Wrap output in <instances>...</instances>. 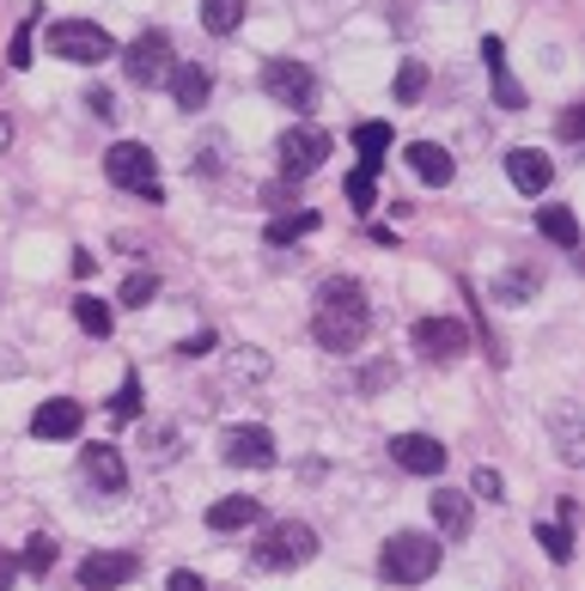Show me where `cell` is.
<instances>
[{
    "label": "cell",
    "instance_id": "1",
    "mask_svg": "<svg viewBox=\"0 0 585 591\" xmlns=\"http://www.w3.org/2000/svg\"><path fill=\"white\" fill-rule=\"evenodd\" d=\"M366 324H372L366 287L354 275H329L324 287H317V317H312L317 348H329V354H348V348H360Z\"/></svg>",
    "mask_w": 585,
    "mask_h": 591
},
{
    "label": "cell",
    "instance_id": "2",
    "mask_svg": "<svg viewBox=\"0 0 585 591\" xmlns=\"http://www.w3.org/2000/svg\"><path fill=\"white\" fill-rule=\"evenodd\" d=\"M378 573L390 585H421V579L440 573V537H421V530H397L378 555Z\"/></svg>",
    "mask_w": 585,
    "mask_h": 591
},
{
    "label": "cell",
    "instance_id": "3",
    "mask_svg": "<svg viewBox=\"0 0 585 591\" xmlns=\"http://www.w3.org/2000/svg\"><path fill=\"white\" fill-rule=\"evenodd\" d=\"M50 55H62L74 67H98L117 55V37L105 25H91V19H62V25H50Z\"/></svg>",
    "mask_w": 585,
    "mask_h": 591
},
{
    "label": "cell",
    "instance_id": "4",
    "mask_svg": "<svg viewBox=\"0 0 585 591\" xmlns=\"http://www.w3.org/2000/svg\"><path fill=\"white\" fill-rule=\"evenodd\" d=\"M317 555V530L300 525V518H281V525L262 530L257 543V567H269V573H286V567H305Z\"/></svg>",
    "mask_w": 585,
    "mask_h": 591
},
{
    "label": "cell",
    "instance_id": "5",
    "mask_svg": "<svg viewBox=\"0 0 585 591\" xmlns=\"http://www.w3.org/2000/svg\"><path fill=\"white\" fill-rule=\"evenodd\" d=\"M262 92L286 110H312L317 105V74L305 62H269L262 67Z\"/></svg>",
    "mask_w": 585,
    "mask_h": 591
},
{
    "label": "cell",
    "instance_id": "6",
    "mask_svg": "<svg viewBox=\"0 0 585 591\" xmlns=\"http://www.w3.org/2000/svg\"><path fill=\"white\" fill-rule=\"evenodd\" d=\"M122 67H129L134 86H165V74L177 67V62H171V37H165V31H141V37L122 50Z\"/></svg>",
    "mask_w": 585,
    "mask_h": 591
},
{
    "label": "cell",
    "instance_id": "7",
    "mask_svg": "<svg viewBox=\"0 0 585 591\" xmlns=\"http://www.w3.org/2000/svg\"><path fill=\"white\" fill-rule=\"evenodd\" d=\"M415 348H421V360H433V366H452V360L469 354V329L457 324V317H421Z\"/></svg>",
    "mask_w": 585,
    "mask_h": 591
},
{
    "label": "cell",
    "instance_id": "8",
    "mask_svg": "<svg viewBox=\"0 0 585 591\" xmlns=\"http://www.w3.org/2000/svg\"><path fill=\"white\" fill-rule=\"evenodd\" d=\"M274 153H281V177H312L329 158V134L324 129H286L281 141H274Z\"/></svg>",
    "mask_w": 585,
    "mask_h": 591
},
{
    "label": "cell",
    "instance_id": "9",
    "mask_svg": "<svg viewBox=\"0 0 585 591\" xmlns=\"http://www.w3.org/2000/svg\"><path fill=\"white\" fill-rule=\"evenodd\" d=\"M105 177L117 189H134V196H141L147 184H159V165H153V153H147L141 141H117L105 153Z\"/></svg>",
    "mask_w": 585,
    "mask_h": 591
},
{
    "label": "cell",
    "instance_id": "10",
    "mask_svg": "<svg viewBox=\"0 0 585 591\" xmlns=\"http://www.w3.org/2000/svg\"><path fill=\"white\" fill-rule=\"evenodd\" d=\"M134 573H141V555H129V549H98V555L79 561V585L86 591H117V585H129Z\"/></svg>",
    "mask_w": 585,
    "mask_h": 591
},
{
    "label": "cell",
    "instance_id": "11",
    "mask_svg": "<svg viewBox=\"0 0 585 591\" xmlns=\"http://www.w3.org/2000/svg\"><path fill=\"white\" fill-rule=\"evenodd\" d=\"M274 434L269 427H226V463L238 470H274Z\"/></svg>",
    "mask_w": 585,
    "mask_h": 591
},
{
    "label": "cell",
    "instance_id": "12",
    "mask_svg": "<svg viewBox=\"0 0 585 591\" xmlns=\"http://www.w3.org/2000/svg\"><path fill=\"white\" fill-rule=\"evenodd\" d=\"M390 458L403 463L409 475H440L445 470V446H440V439H427V434H397V439H390Z\"/></svg>",
    "mask_w": 585,
    "mask_h": 591
},
{
    "label": "cell",
    "instance_id": "13",
    "mask_svg": "<svg viewBox=\"0 0 585 591\" xmlns=\"http://www.w3.org/2000/svg\"><path fill=\"white\" fill-rule=\"evenodd\" d=\"M79 427H86V408H79L74 396H50V403L31 415V434L37 439H74Z\"/></svg>",
    "mask_w": 585,
    "mask_h": 591
},
{
    "label": "cell",
    "instance_id": "14",
    "mask_svg": "<svg viewBox=\"0 0 585 591\" xmlns=\"http://www.w3.org/2000/svg\"><path fill=\"white\" fill-rule=\"evenodd\" d=\"M79 470H86V482L98 488V494H122V488H129V470H122L117 446H86L79 451Z\"/></svg>",
    "mask_w": 585,
    "mask_h": 591
},
{
    "label": "cell",
    "instance_id": "15",
    "mask_svg": "<svg viewBox=\"0 0 585 591\" xmlns=\"http://www.w3.org/2000/svg\"><path fill=\"white\" fill-rule=\"evenodd\" d=\"M507 177L519 196H543L549 177H555V165H549V153H537V146H512L507 153Z\"/></svg>",
    "mask_w": 585,
    "mask_h": 591
},
{
    "label": "cell",
    "instance_id": "16",
    "mask_svg": "<svg viewBox=\"0 0 585 591\" xmlns=\"http://www.w3.org/2000/svg\"><path fill=\"white\" fill-rule=\"evenodd\" d=\"M481 67H488V79H495V105L500 110H524V92H519V79L507 74V43L500 37H481Z\"/></svg>",
    "mask_w": 585,
    "mask_h": 591
},
{
    "label": "cell",
    "instance_id": "17",
    "mask_svg": "<svg viewBox=\"0 0 585 591\" xmlns=\"http://www.w3.org/2000/svg\"><path fill=\"white\" fill-rule=\"evenodd\" d=\"M403 158H409V172H415L421 184H433V189H445V184H452V177H457L452 153H445L440 141H415V146H409Z\"/></svg>",
    "mask_w": 585,
    "mask_h": 591
},
{
    "label": "cell",
    "instance_id": "18",
    "mask_svg": "<svg viewBox=\"0 0 585 591\" xmlns=\"http://www.w3.org/2000/svg\"><path fill=\"white\" fill-rule=\"evenodd\" d=\"M165 86H171V98H177L183 110H195V105H208V92H214V74L202 62H177L165 74Z\"/></svg>",
    "mask_w": 585,
    "mask_h": 591
},
{
    "label": "cell",
    "instance_id": "19",
    "mask_svg": "<svg viewBox=\"0 0 585 591\" xmlns=\"http://www.w3.org/2000/svg\"><path fill=\"white\" fill-rule=\"evenodd\" d=\"M257 518H262V506L250 494H226L208 506V530H250Z\"/></svg>",
    "mask_w": 585,
    "mask_h": 591
},
{
    "label": "cell",
    "instance_id": "20",
    "mask_svg": "<svg viewBox=\"0 0 585 591\" xmlns=\"http://www.w3.org/2000/svg\"><path fill=\"white\" fill-rule=\"evenodd\" d=\"M433 525H440V537L445 543H457V537H469V494H433Z\"/></svg>",
    "mask_w": 585,
    "mask_h": 591
},
{
    "label": "cell",
    "instance_id": "21",
    "mask_svg": "<svg viewBox=\"0 0 585 591\" xmlns=\"http://www.w3.org/2000/svg\"><path fill=\"white\" fill-rule=\"evenodd\" d=\"M354 153H360V172L378 177V165H384V153H390V122H360V129H354Z\"/></svg>",
    "mask_w": 585,
    "mask_h": 591
},
{
    "label": "cell",
    "instance_id": "22",
    "mask_svg": "<svg viewBox=\"0 0 585 591\" xmlns=\"http://www.w3.org/2000/svg\"><path fill=\"white\" fill-rule=\"evenodd\" d=\"M537 232L549 238V244H561V250H579V220H573V208H543L537 214Z\"/></svg>",
    "mask_w": 585,
    "mask_h": 591
},
{
    "label": "cell",
    "instance_id": "23",
    "mask_svg": "<svg viewBox=\"0 0 585 591\" xmlns=\"http://www.w3.org/2000/svg\"><path fill=\"white\" fill-rule=\"evenodd\" d=\"M202 25H208L214 37H232V31L245 25V0H202Z\"/></svg>",
    "mask_w": 585,
    "mask_h": 591
},
{
    "label": "cell",
    "instance_id": "24",
    "mask_svg": "<svg viewBox=\"0 0 585 591\" xmlns=\"http://www.w3.org/2000/svg\"><path fill=\"white\" fill-rule=\"evenodd\" d=\"M74 324L86 329V336H110V305L86 293V299H74Z\"/></svg>",
    "mask_w": 585,
    "mask_h": 591
},
{
    "label": "cell",
    "instance_id": "25",
    "mask_svg": "<svg viewBox=\"0 0 585 591\" xmlns=\"http://www.w3.org/2000/svg\"><path fill=\"white\" fill-rule=\"evenodd\" d=\"M537 543H543V555H549L555 567L573 561V530H567V525H537Z\"/></svg>",
    "mask_w": 585,
    "mask_h": 591
},
{
    "label": "cell",
    "instance_id": "26",
    "mask_svg": "<svg viewBox=\"0 0 585 591\" xmlns=\"http://www.w3.org/2000/svg\"><path fill=\"white\" fill-rule=\"evenodd\" d=\"M50 567H55V537H31L25 543V555H19V573H50Z\"/></svg>",
    "mask_w": 585,
    "mask_h": 591
},
{
    "label": "cell",
    "instance_id": "27",
    "mask_svg": "<svg viewBox=\"0 0 585 591\" xmlns=\"http://www.w3.org/2000/svg\"><path fill=\"white\" fill-rule=\"evenodd\" d=\"M421 92H427V67L403 62V74H397V105H421Z\"/></svg>",
    "mask_w": 585,
    "mask_h": 591
},
{
    "label": "cell",
    "instance_id": "28",
    "mask_svg": "<svg viewBox=\"0 0 585 591\" xmlns=\"http://www.w3.org/2000/svg\"><path fill=\"white\" fill-rule=\"evenodd\" d=\"M317 232V214H293V220H274L269 226V244H293V238Z\"/></svg>",
    "mask_w": 585,
    "mask_h": 591
},
{
    "label": "cell",
    "instance_id": "29",
    "mask_svg": "<svg viewBox=\"0 0 585 591\" xmlns=\"http://www.w3.org/2000/svg\"><path fill=\"white\" fill-rule=\"evenodd\" d=\"M110 415H117V420H134V415H141V379H134V372L122 379V391H117V403H110Z\"/></svg>",
    "mask_w": 585,
    "mask_h": 591
},
{
    "label": "cell",
    "instance_id": "30",
    "mask_svg": "<svg viewBox=\"0 0 585 591\" xmlns=\"http://www.w3.org/2000/svg\"><path fill=\"white\" fill-rule=\"evenodd\" d=\"M159 293V275H129V287H122V305H134V311H147Z\"/></svg>",
    "mask_w": 585,
    "mask_h": 591
},
{
    "label": "cell",
    "instance_id": "31",
    "mask_svg": "<svg viewBox=\"0 0 585 591\" xmlns=\"http://www.w3.org/2000/svg\"><path fill=\"white\" fill-rule=\"evenodd\" d=\"M348 208L354 214H372V172H354L348 177Z\"/></svg>",
    "mask_w": 585,
    "mask_h": 591
},
{
    "label": "cell",
    "instance_id": "32",
    "mask_svg": "<svg viewBox=\"0 0 585 591\" xmlns=\"http://www.w3.org/2000/svg\"><path fill=\"white\" fill-rule=\"evenodd\" d=\"M500 488H507V482H500V470H488V463H481V470L469 475V494H481V500H507Z\"/></svg>",
    "mask_w": 585,
    "mask_h": 591
},
{
    "label": "cell",
    "instance_id": "33",
    "mask_svg": "<svg viewBox=\"0 0 585 591\" xmlns=\"http://www.w3.org/2000/svg\"><path fill=\"white\" fill-rule=\"evenodd\" d=\"M86 110H91L98 122H117V98H110L105 86H91V92H86Z\"/></svg>",
    "mask_w": 585,
    "mask_h": 591
},
{
    "label": "cell",
    "instance_id": "34",
    "mask_svg": "<svg viewBox=\"0 0 585 591\" xmlns=\"http://www.w3.org/2000/svg\"><path fill=\"white\" fill-rule=\"evenodd\" d=\"M7 62H13V67H31V62H37V55H31V25L13 31V50H7Z\"/></svg>",
    "mask_w": 585,
    "mask_h": 591
},
{
    "label": "cell",
    "instance_id": "35",
    "mask_svg": "<svg viewBox=\"0 0 585 591\" xmlns=\"http://www.w3.org/2000/svg\"><path fill=\"white\" fill-rule=\"evenodd\" d=\"M585 134V110H561V141H579Z\"/></svg>",
    "mask_w": 585,
    "mask_h": 591
},
{
    "label": "cell",
    "instance_id": "36",
    "mask_svg": "<svg viewBox=\"0 0 585 591\" xmlns=\"http://www.w3.org/2000/svg\"><path fill=\"white\" fill-rule=\"evenodd\" d=\"M208 348H214V336H208V329H202V336H189V342H177V354H183V360H202V354H208Z\"/></svg>",
    "mask_w": 585,
    "mask_h": 591
},
{
    "label": "cell",
    "instance_id": "37",
    "mask_svg": "<svg viewBox=\"0 0 585 591\" xmlns=\"http://www.w3.org/2000/svg\"><path fill=\"white\" fill-rule=\"evenodd\" d=\"M531 287H537V275H531V269H519V275H512L507 287H500V293H507V299H524V293H531Z\"/></svg>",
    "mask_w": 585,
    "mask_h": 591
},
{
    "label": "cell",
    "instance_id": "38",
    "mask_svg": "<svg viewBox=\"0 0 585 591\" xmlns=\"http://www.w3.org/2000/svg\"><path fill=\"white\" fill-rule=\"evenodd\" d=\"M171 591H208V579H195V573H171Z\"/></svg>",
    "mask_w": 585,
    "mask_h": 591
},
{
    "label": "cell",
    "instance_id": "39",
    "mask_svg": "<svg viewBox=\"0 0 585 591\" xmlns=\"http://www.w3.org/2000/svg\"><path fill=\"white\" fill-rule=\"evenodd\" d=\"M13 573H19V561H7V555H0V591L13 585Z\"/></svg>",
    "mask_w": 585,
    "mask_h": 591
},
{
    "label": "cell",
    "instance_id": "40",
    "mask_svg": "<svg viewBox=\"0 0 585 591\" xmlns=\"http://www.w3.org/2000/svg\"><path fill=\"white\" fill-rule=\"evenodd\" d=\"M7 141H13V122H7V117H0V146H7Z\"/></svg>",
    "mask_w": 585,
    "mask_h": 591
}]
</instances>
